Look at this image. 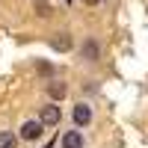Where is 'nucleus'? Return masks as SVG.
Wrapping results in <instances>:
<instances>
[{"label": "nucleus", "mask_w": 148, "mask_h": 148, "mask_svg": "<svg viewBox=\"0 0 148 148\" xmlns=\"http://www.w3.org/2000/svg\"><path fill=\"white\" fill-rule=\"evenodd\" d=\"M59 119H62V113H59V107H56V104H45V107H42V113H39V121H42L45 127L59 125Z\"/></svg>", "instance_id": "1"}, {"label": "nucleus", "mask_w": 148, "mask_h": 148, "mask_svg": "<svg viewBox=\"0 0 148 148\" xmlns=\"http://www.w3.org/2000/svg\"><path fill=\"white\" fill-rule=\"evenodd\" d=\"M42 133H45V125H42L39 119H36V121H24V125H21V139H39Z\"/></svg>", "instance_id": "2"}, {"label": "nucleus", "mask_w": 148, "mask_h": 148, "mask_svg": "<svg viewBox=\"0 0 148 148\" xmlns=\"http://www.w3.org/2000/svg\"><path fill=\"white\" fill-rule=\"evenodd\" d=\"M71 116H74V125H77V127H86V125L92 121V107H89V104H77Z\"/></svg>", "instance_id": "3"}, {"label": "nucleus", "mask_w": 148, "mask_h": 148, "mask_svg": "<svg viewBox=\"0 0 148 148\" xmlns=\"http://www.w3.org/2000/svg\"><path fill=\"white\" fill-rule=\"evenodd\" d=\"M59 142H62V148H83V133L80 130H65V136Z\"/></svg>", "instance_id": "4"}, {"label": "nucleus", "mask_w": 148, "mask_h": 148, "mask_svg": "<svg viewBox=\"0 0 148 148\" xmlns=\"http://www.w3.org/2000/svg\"><path fill=\"white\" fill-rule=\"evenodd\" d=\"M47 95H51L53 101H59V98L68 95V86H65L62 80H51V83H47Z\"/></svg>", "instance_id": "5"}, {"label": "nucleus", "mask_w": 148, "mask_h": 148, "mask_svg": "<svg viewBox=\"0 0 148 148\" xmlns=\"http://www.w3.org/2000/svg\"><path fill=\"white\" fill-rule=\"evenodd\" d=\"M18 145V136L12 130H0V148H15Z\"/></svg>", "instance_id": "6"}, {"label": "nucleus", "mask_w": 148, "mask_h": 148, "mask_svg": "<svg viewBox=\"0 0 148 148\" xmlns=\"http://www.w3.org/2000/svg\"><path fill=\"white\" fill-rule=\"evenodd\" d=\"M83 56H86V59H98V45H95V42H86V45H83Z\"/></svg>", "instance_id": "7"}, {"label": "nucleus", "mask_w": 148, "mask_h": 148, "mask_svg": "<svg viewBox=\"0 0 148 148\" xmlns=\"http://www.w3.org/2000/svg\"><path fill=\"white\" fill-rule=\"evenodd\" d=\"M86 3H101V0H86Z\"/></svg>", "instance_id": "8"}]
</instances>
